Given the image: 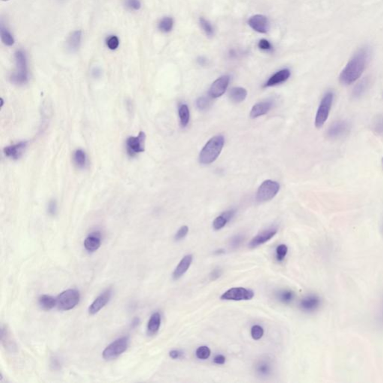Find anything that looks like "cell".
<instances>
[{"instance_id":"cell-1","label":"cell","mask_w":383,"mask_h":383,"mask_svg":"<svg viewBox=\"0 0 383 383\" xmlns=\"http://www.w3.org/2000/svg\"><path fill=\"white\" fill-rule=\"evenodd\" d=\"M369 59V51L362 48L350 59L339 76V81L344 86H350L357 81L366 68Z\"/></svg>"},{"instance_id":"cell-10","label":"cell","mask_w":383,"mask_h":383,"mask_svg":"<svg viewBox=\"0 0 383 383\" xmlns=\"http://www.w3.org/2000/svg\"><path fill=\"white\" fill-rule=\"evenodd\" d=\"M146 135L141 131L136 136H129L126 141L127 153L131 157L144 151Z\"/></svg>"},{"instance_id":"cell-12","label":"cell","mask_w":383,"mask_h":383,"mask_svg":"<svg viewBox=\"0 0 383 383\" xmlns=\"http://www.w3.org/2000/svg\"><path fill=\"white\" fill-rule=\"evenodd\" d=\"M277 232H278V229L276 227H274V226L269 228L266 230H263V232H260L258 235H256L254 238H253L249 244V247L250 249H255L266 244V242L270 241L272 238L275 237Z\"/></svg>"},{"instance_id":"cell-50","label":"cell","mask_w":383,"mask_h":383,"mask_svg":"<svg viewBox=\"0 0 383 383\" xmlns=\"http://www.w3.org/2000/svg\"><path fill=\"white\" fill-rule=\"evenodd\" d=\"M223 215L227 219L228 221H231L232 218L235 217V210H231V211H226V212L223 213Z\"/></svg>"},{"instance_id":"cell-37","label":"cell","mask_w":383,"mask_h":383,"mask_svg":"<svg viewBox=\"0 0 383 383\" xmlns=\"http://www.w3.org/2000/svg\"><path fill=\"white\" fill-rule=\"evenodd\" d=\"M196 355L198 359L205 360L211 356V349L207 346H201L196 350Z\"/></svg>"},{"instance_id":"cell-20","label":"cell","mask_w":383,"mask_h":383,"mask_svg":"<svg viewBox=\"0 0 383 383\" xmlns=\"http://www.w3.org/2000/svg\"><path fill=\"white\" fill-rule=\"evenodd\" d=\"M101 246V235L99 232L91 233L84 241V247L89 253L96 252Z\"/></svg>"},{"instance_id":"cell-42","label":"cell","mask_w":383,"mask_h":383,"mask_svg":"<svg viewBox=\"0 0 383 383\" xmlns=\"http://www.w3.org/2000/svg\"><path fill=\"white\" fill-rule=\"evenodd\" d=\"M188 232H189V228H188V226H182V227H180V229H179V230L177 231L175 235H174V240H175L176 241H181V240H183V238H185V237L187 235Z\"/></svg>"},{"instance_id":"cell-2","label":"cell","mask_w":383,"mask_h":383,"mask_svg":"<svg viewBox=\"0 0 383 383\" xmlns=\"http://www.w3.org/2000/svg\"><path fill=\"white\" fill-rule=\"evenodd\" d=\"M225 138L218 135L211 138L204 146L199 154V162L203 165H209L217 160L223 150Z\"/></svg>"},{"instance_id":"cell-24","label":"cell","mask_w":383,"mask_h":383,"mask_svg":"<svg viewBox=\"0 0 383 383\" xmlns=\"http://www.w3.org/2000/svg\"><path fill=\"white\" fill-rule=\"evenodd\" d=\"M369 78H364L363 80L359 81L357 84L353 88V92H352V97L354 99H360L368 92L370 86Z\"/></svg>"},{"instance_id":"cell-16","label":"cell","mask_w":383,"mask_h":383,"mask_svg":"<svg viewBox=\"0 0 383 383\" xmlns=\"http://www.w3.org/2000/svg\"><path fill=\"white\" fill-rule=\"evenodd\" d=\"M28 142L26 141H22L11 145L7 146L3 149L4 154L7 157L17 160L20 159L24 152L25 149L27 147Z\"/></svg>"},{"instance_id":"cell-31","label":"cell","mask_w":383,"mask_h":383,"mask_svg":"<svg viewBox=\"0 0 383 383\" xmlns=\"http://www.w3.org/2000/svg\"><path fill=\"white\" fill-rule=\"evenodd\" d=\"M277 299L283 304H290L294 300L295 293L290 290H279L275 294Z\"/></svg>"},{"instance_id":"cell-55","label":"cell","mask_w":383,"mask_h":383,"mask_svg":"<svg viewBox=\"0 0 383 383\" xmlns=\"http://www.w3.org/2000/svg\"><path fill=\"white\" fill-rule=\"evenodd\" d=\"M214 254L215 255L224 254V250H217V251H216L215 253H214Z\"/></svg>"},{"instance_id":"cell-49","label":"cell","mask_w":383,"mask_h":383,"mask_svg":"<svg viewBox=\"0 0 383 383\" xmlns=\"http://www.w3.org/2000/svg\"><path fill=\"white\" fill-rule=\"evenodd\" d=\"M226 362V356H223L222 354H218L217 356H214V363L217 364V365H224Z\"/></svg>"},{"instance_id":"cell-29","label":"cell","mask_w":383,"mask_h":383,"mask_svg":"<svg viewBox=\"0 0 383 383\" xmlns=\"http://www.w3.org/2000/svg\"><path fill=\"white\" fill-rule=\"evenodd\" d=\"M0 32H1V40L2 42L8 47H11L14 45L15 40L14 36L11 33L8 28L4 25L3 22L1 21V27H0Z\"/></svg>"},{"instance_id":"cell-19","label":"cell","mask_w":383,"mask_h":383,"mask_svg":"<svg viewBox=\"0 0 383 383\" xmlns=\"http://www.w3.org/2000/svg\"><path fill=\"white\" fill-rule=\"evenodd\" d=\"M290 77V70L285 68V69L281 70L275 73L265 83L263 87H272V86H276V85L281 84L287 81Z\"/></svg>"},{"instance_id":"cell-52","label":"cell","mask_w":383,"mask_h":383,"mask_svg":"<svg viewBox=\"0 0 383 383\" xmlns=\"http://www.w3.org/2000/svg\"><path fill=\"white\" fill-rule=\"evenodd\" d=\"M52 366L54 367V369H59L60 368V363H59V361L57 360L56 359H52Z\"/></svg>"},{"instance_id":"cell-39","label":"cell","mask_w":383,"mask_h":383,"mask_svg":"<svg viewBox=\"0 0 383 383\" xmlns=\"http://www.w3.org/2000/svg\"><path fill=\"white\" fill-rule=\"evenodd\" d=\"M124 5L130 11H138L141 8L140 0H124Z\"/></svg>"},{"instance_id":"cell-6","label":"cell","mask_w":383,"mask_h":383,"mask_svg":"<svg viewBox=\"0 0 383 383\" xmlns=\"http://www.w3.org/2000/svg\"><path fill=\"white\" fill-rule=\"evenodd\" d=\"M129 337H122L107 346L103 352V358L105 360H113L125 353L129 346Z\"/></svg>"},{"instance_id":"cell-25","label":"cell","mask_w":383,"mask_h":383,"mask_svg":"<svg viewBox=\"0 0 383 383\" xmlns=\"http://www.w3.org/2000/svg\"><path fill=\"white\" fill-rule=\"evenodd\" d=\"M247 94V91L244 88H232L229 92V98L235 104H240L245 101Z\"/></svg>"},{"instance_id":"cell-51","label":"cell","mask_w":383,"mask_h":383,"mask_svg":"<svg viewBox=\"0 0 383 383\" xmlns=\"http://www.w3.org/2000/svg\"><path fill=\"white\" fill-rule=\"evenodd\" d=\"M92 76L95 78L101 77V70L99 68H94L92 71Z\"/></svg>"},{"instance_id":"cell-14","label":"cell","mask_w":383,"mask_h":383,"mask_svg":"<svg viewBox=\"0 0 383 383\" xmlns=\"http://www.w3.org/2000/svg\"><path fill=\"white\" fill-rule=\"evenodd\" d=\"M321 305V299L315 294H310L301 299L299 307L305 312H314Z\"/></svg>"},{"instance_id":"cell-48","label":"cell","mask_w":383,"mask_h":383,"mask_svg":"<svg viewBox=\"0 0 383 383\" xmlns=\"http://www.w3.org/2000/svg\"><path fill=\"white\" fill-rule=\"evenodd\" d=\"M169 356L172 359H179L183 357V352L178 350H173L169 352Z\"/></svg>"},{"instance_id":"cell-21","label":"cell","mask_w":383,"mask_h":383,"mask_svg":"<svg viewBox=\"0 0 383 383\" xmlns=\"http://www.w3.org/2000/svg\"><path fill=\"white\" fill-rule=\"evenodd\" d=\"M272 107V103L271 101H262V102L257 103L255 105L253 106L250 113V117L252 119H257L260 116H264L266 113H269Z\"/></svg>"},{"instance_id":"cell-34","label":"cell","mask_w":383,"mask_h":383,"mask_svg":"<svg viewBox=\"0 0 383 383\" xmlns=\"http://www.w3.org/2000/svg\"><path fill=\"white\" fill-rule=\"evenodd\" d=\"M288 253V248L285 244H280L275 250V257L277 261L282 262Z\"/></svg>"},{"instance_id":"cell-27","label":"cell","mask_w":383,"mask_h":383,"mask_svg":"<svg viewBox=\"0 0 383 383\" xmlns=\"http://www.w3.org/2000/svg\"><path fill=\"white\" fill-rule=\"evenodd\" d=\"M38 304L42 309L49 311L56 306L57 300L50 295L44 294L38 298Z\"/></svg>"},{"instance_id":"cell-59","label":"cell","mask_w":383,"mask_h":383,"mask_svg":"<svg viewBox=\"0 0 383 383\" xmlns=\"http://www.w3.org/2000/svg\"><path fill=\"white\" fill-rule=\"evenodd\" d=\"M59 1H64V0H59Z\"/></svg>"},{"instance_id":"cell-46","label":"cell","mask_w":383,"mask_h":383,"mask_svg":"<svg viewBox=\"0 0 383 383\" xmlns=\"http://www.w3.org/2000/svg\"><path fill=\"white\" fill-rule=\"evenodd\" d=\"M258 47L262 50H272V45L269 41L266 39H261L258 43Z\"/></svg>"},{"instance_id":"cell-57","label":"cell","mask_w":383,"mask_h":383,"mask_svg":"<svg viewBox=\"0 0 383 383\" xmlns=\"http://www.w3.org/2000/svg\"><path fill=\"white\" fill-rule=\"evenodd\" d=\"M2 1H3V2H7L8 0H2Z\"/></svg>"},{"instance_id":"cell-17","label":"cell","mask_w":383,"mask_h":383,"mask_svg":"<svg viewBox=\"0 0 383 383\" xmlns=\"http://www.w3.org/2000/svg\"><path fill=\"white\" fill-rule=\"evenodd\" d=\"M193 256L192 255H186L179 262L177 267L174 269L172 273V278L174 280H178L181 278L190 267L193 263Z\"/></svg>"},{"instance_id":"cell-15","label":"cell","mask_w":383,"mask_h":383,"mask_svg":"<svg viewBox=\"0 0 383 383\" xmlns=\"http://www.w3.org/2000/svg\"><path fill=\"white\" fill-rule=\"evenodd\" d=\"M112 296L111 289H107V290L101 293L99 296L95 299V300L92 302V305L89 308V314L90 315H95L97 313L99 312L104 307L106 306L107 303L110 302Z\"/></svg>"},{"instance_id":"cell-26","label":"cell","mask_w":383,"mask_h":383,"mask_svg":"<svg viewBox=\"0 0 383 383\" xmlns=\"http://www.w3.org/2000/svg\"><path fill=\"white\" fill-rule=\"evenodd\" d=\"M1 341H2V345L8 350L14 352L16 350L15 343L11 339V334L9 331L7 329L6 326H2V332H1Z\"/></svg>"},{"instance_id":"cell-38","label":"cell","mask_w":383,"mask_h":383,"mask_svg":"<svg viewBox=\"0 0 383 383\" xmlns=\"http://www.w3.org/2000/svg\"><path fill=\"white\" fill-rule=\"evenodd\" d=\"M229 223L227 219L221 214V215L217 217V218L213 222V228H214L215 231H220L223 229L225 226Z\"/></svg>"},{"instance_id":"cell-36","label":"cell","mask_w":383,"mask_h":383,"mask_svg":"<svg viewBox=\"0 0 383 383\" xmlns=\"http://www.w3.org/2000/svg\"><path fill=\"white\" fill-rule=\"evenodd\" d=\"M199 23H200L201 27H202V29H203L204 32H205V34L208 36L211 37L214 35V27H213L212 25L208 20L204 18V17H201L199 19Z\"/></svg>"},{"instance_id":"cell-28","label":"cell","mask_w":383,"mask_h":383,"mask_svg":"<svg viewBox=\"0 0 383 383\" xmlns=\"http://www.w3.org/2000/svg\"><path fill=\"white\" fill-rule=\"evenodd\" d=\"M73 160L77 168H84L88 163V157L86 152L82 149H77L73 154Z\"/></svg>"},{"instance_id":"cell-4","label":"cell","mask_w":383,"mask_h":383,"mask_svg":"<svg viewBox=\"0 0 383 383\" xmlns=\"http://www.w3.org/2000/svg\"><path fill=\"white\" fill-rule=\"evenodd\" d=\"M334 98H335V94L332 91H328L323 95L316 113L315 121H314L316 128H322L326 123L333 104Z\"/></svg>"},{"instance_id":"cell-13","label":"cell","mask_w":383,"mask_h":383,"mask_svg":"<svg viewBox=\"0 0 383 383\" xmlns=\"http://www.w3.org/2000/svg\"><path fill=\"white\" fill-rule=\"evenodd\" d=\"M248 24L253 30L259 33H266L269 29V22L266 16L256 14L250 17Z\"/></svg>"},{"instance_id":"cell-32","label":"cell","mask_w":383,"mask_h":383,"mask_svg":"<svg viewBox=\"0 0 383 383\" xmlns=\"http://www.w3.org/2000/svg\"><path fill=\"white\" fill-rule=\"evenodd\" d=\"M371 128L376 135L383 136V115H378L373 119Z\"/></svg>"},{"instance_id":"cell-45","label":"cell","mask_w":383,"mask_h":383,"mask_svg":"<svg viewBox=\"0 0 383 383\" xmlns=\"http://www.w3.org/2000/svg\"><path fill=\"white\" fill-rule=\"evenodd\" d=\"M222 274H223V271H222L220 267L214 268L212 272L210 274V279L211 281H216V280L218 279L221 276Z\"/></svg>"},{"instance_id":"cell-9","label":"cell","mask_w":383,"mask_h":383,"mask_svg":"<svg viewBox=\"0 0 383 383\" xmlns=\"http://www.w3.org/2000/svg\"><path fill=\"white\" fill-rule=\"evenodd\" d=\"M254 296L253 290L239 287L229 289L222 294L220 299L226 301H248L253 299Z\"/></svg>"},{"instance_id":"cell-5","label":"cell","mask_w":383,"mask_h":383,"mask_svg":"<svg viewBox=\"0 0 383 383\" xmlns=\"http://www.w3.org/2000/svg\"><path fill=\"white\" fill-rule=\"evenodd\" d=\"M80 292L75 289H69L61 293L56 298L57 308L61 311H68L75 308L80 302Z\"/></svg>"},{"instance_id":"cell-30","label":"cell","mask_w":383,"mask_h":383,"mask_svg":"<svg viewBox=\"0 0 383 383\" xmlns=\"http://www.w3.org/2000/svg\"><path fill=\"white\" fill-rule=\"evenodd\" d=\"M178 116L180 125L183 128H186L190 119V112L186 104H181L178 107Z\"/></svg>"},{"instance_id":"cell-53","label":"cell","mask_w":383,"mask_h":383,"mask_svg":"<svg viewBox=\"0 0 383 383\" xmlns=\"http://www.w3.org/2000/svg\"><path fill=\"white\" fill-rule=\"evenodd\" d=\"M207 62H208V60L204 57H200L198 59V62H199V65H203V66L206 65Z\"/></svg>"},{"instance_id":"cell-47","label":"cell","mask_w":383,"mask_h":383,"mask_svg":"<svg viewBox=\"0 0 383 383\" xmlns=\"http://www.w3.org/2000/svg\"><path fill=\"white\" fill-rule=\"evenodd\" d=\"M377 321L379 325L383 328V299L380 303V308H379L378 314H377Z\"/></svg>"},{"instance_id":"cell-22","label":"cell","mask_w":383,"mask_h":383,"mask_svg":"<svg viewBox=\"0 0 383 383\" xmlns=\"http://www.w3.org/2000/svg\"><path fill=\"white\" fill-rule=\"evenodd\" d=\"M273 367L269 359H263L259 360L255 365V372L259 377H267L272 374Z\"/></svg>"},{"instance_id":"cell-18","label":"cell","mask_w":383,"mask_h":383,"mask_svg":"<svg viewBox=\"0 0 383 383\" xmlns=\"http://www.w3.org/2000/svg\"><path fill=\"white\" fill-rule=\"evenodd\" d=\"M83 32L81 30H76L71 32L66 41L67 50L70 53H75L81 45Z\"/></svg>"},{"instance_id":"cell-40","label":"cell","mask_w":383,"mask_h":383,"mask_svg":"<svg viewBox=\"0 0 383 383\" xmlns=\"http://www.w3.org/2000/svg\"><path fill=\"white\" fill-rule=\"evenodd\" d=\"M120 41L116 35H110L106 39V44L110 50H116L119 47Z\"/></svg>"},{"instance_id":"cell-23","label":"cell","mask_w":383,"mask_h":383,"mask_svg":"<svg viewBox=\"0 0 383 383\" xmlns=\"http://www.w3.org/2000/svg\"><path fill=\"white\" fill-rule=\"evenodd\" d=\"M161 325V315L159 312H155L150 316L147 326V334L149 336H153L159 332Z\"/></svg>"},{"instance_id":"cell-56","label":"cell","mask_w":383,"mask_h":383,"mask_svg":"<svg viewBox=\"0 0 383 383\" xmlns=\"http://www.w3.org/2000/svg\"><path fill=\"white\" fill-rule=\"evenodd\" d=\"M381 229H382V233H383V222H382Z\"/></svg>"},{"instance_id":"cell-33","label":"cell","mask_w":383,"mask_h":383,"mask_svg":"<svg viewBox=\"0 0 383 383\" xmlns=\"http://www.w3.org/2000/svg\"><path fill=\"white\" fill-rule=\"evenodd\" d=\"M174 26V20L171 17H165L161 19L158 23V29L163 32V33H168L171 32Z\"/></svg>"},{"instance_id":"cell-35","label":"cell","mask_w":383,"mask_h":383,"mask_svg":"<svg viewBox=\"0 0 383 383\" xmlns=\"http://www.w3.org/2000/svg\"><path fill=\"white\" fill-rule=\"evenodd\" d=\"M211 97H201V98H198L196 101V107L201 111H205V110H208L209 107L211 106Z\"/></svg>"},{"instance_id":"cell-3","label":"cell","mask_w":383,"mask_h":383,"mask_svg":"<svg viewBox=\"0 0 383 383\" xmlns=\"http://www.w3.org/2000/svg\"><path fill=\"white\" fill-rule=\"evenodd\" d=\"M16 69L10 76V81L17 86H23L29 81L27 58L23 50H18L14 53Z\"/></svg>"},{"instance_id":"cell-11","label":"cell","mask_w":383,"mask_h":383,"mask_svg":"<svg viewBox=\"0 0 383 383\" xmlns=\"http://www.w3.org/2000/svg\"><path fill=\"white\" fill-rule=\"evenodd\" d=\"M229 82L230 77L228 75L223 76L216 80L210 88L209 96L214 99L223 96L229 87Z\"/></svg>"},{"instance_id":"cell-43","label":"cell","mask_w":383,"mask_h":383,"mask_svg":"<svg viewBox=\"0 0 383 383\" xmlns=\"http://www.w3.org/2000/svg\"><path fill=\"white\" fill-rule=\"evenodd\" d=\"M244 241V237L242 235H235L230 240V247L233 250H236L242 244Z\"/></svg>"},{"instance_id":"cell-58","label":"cell","mask_w":383,"mask_h":383,"mask_svg":"<svg viewBox=\"0 0 383 383\" xmlns=\"http://www.w3.org/2000/svg\"><path fill=\"white\" fill-rule=\"evenodd\" d=\"M382 163H383V158L382 159Z\"/></svg>"},{"instance_id":"cell-54","label":"cell","mask_w":383,"mask_h":383,"mask_svg":"<svg viewBox=\"0 0 383 383\" xmlns=\"http://www.w3.org/2000/svg\"><path fill=\"white\" fill-rule=\"evenodd\" d=\"M140 320L138 318H135L133 320H132V327L135 328L137 326H138V323H139Z\"/></svg>"},{"instance_id":"cell-8","label":"cell","mask_w":383,"mask_h":383,"mask_svg":"<svg viewBox=\"0 0 383 383\" xmlns=\"http://www.w3.org/2000/svg\"><path fill=\"white\" fill-rule=\"evenodd\" d=\"M351 130V125L346 120H338L332 123L327 131L326 137L330 140H338L347 136Z\"/></svg>"},{"instance_id":"cell-7","label":"cell","mask_w":383,"mask_h":383,"mask_svg":"<svg viewBox=\"0 0 383 383\" xmlns=\"http://www.w3.org/2000/svg\"><path fill=\"white\" fill-rule=\"evenodd\" d=\"M280 185L274 180H265L257 189L256 199L258 202H266L272 200L279 192Z\"/></svg>"},{"instance_id":"cell-44","label":"cell","mask_w":383,"mask_h":383,"mask_svg":"<svg viewBox=\"0 0 383 383\" xmlns=\"http://www.w3.org/2000/svg\"><path fill=\"white\" fill-rule=\"evenodd\" d=\"M57 202H56L55 199H52V200H50V202H49L48 207H47L48 214H50V216H53H53L56 215V213H57Z\"/></svg>"},{"instance_id":"cell-41","label":"cell","mask_w":383,"mask_h":383,"mask_svg":"<svg viewBox=\"0 0 383 383\" xmlns=\"http://www.w3.org/2000/svg\"><path fill=\"white\" fill-rule=\"evenodd\" d=\"M263 334H264V329L262 326H259V325H255L252 327L251 335L253 339L255 340V341H258L260 338H262Z\"/></svg>"}]
</instances>
